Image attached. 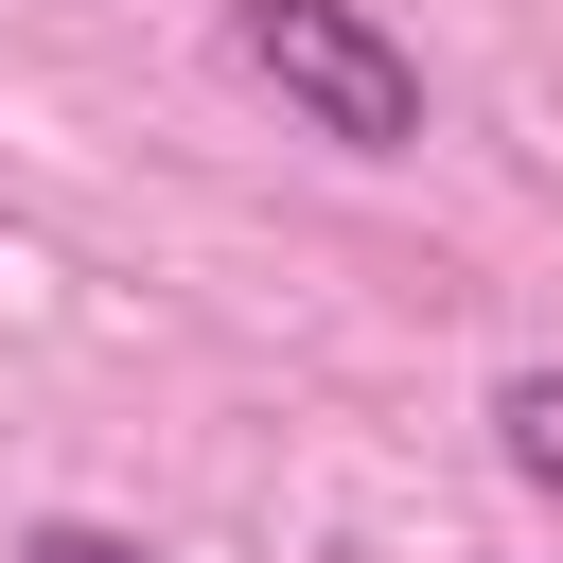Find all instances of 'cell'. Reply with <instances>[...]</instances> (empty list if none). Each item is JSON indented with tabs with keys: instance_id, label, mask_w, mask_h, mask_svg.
Segmentation results:
<instances>
[{
	"instance_id": "cell-3",
	"label": "cell",
	"mask_w": 563,
	"mask_h": 563,
	"mask_svg": "<svg viewBox=\"0 0 563 563\" xmlns=\"http://www.w3.org/2000/svg\"><path fill=\"white\" fill-rule=\"evenodd\" d=\"M18 563H141V545H123V528H35Z\"/></svg>"
},
{
	"instance_id": "cell-2",
	"label": "cell",
	"mask_w": 563,
	"mask_h": 563,
	"mask_svg": "<svg viewBox=\"0 0 563 563\" xmlns=\"http://www.w3.org/2000/svg\"><path fill=\"white\" fill-rule=\"evenodd\" d=\"M493 440H510L528 493H563V369H510V387H493Z\"/></svg>"
},
{
	"instance_id": "cell-1",
	"label": "cell",
	"mask_w": 563,
	"mask_h": 563,
	"mask_svg": "<svg viewBox=\"0 0 563 563\" xmlns=\"http://www.w3.org/2000/svg\"><path fill=\"white\" fill-rule=\"evenodd\" d=\"M229 70H246L282 123H317L334 158H405V141H422V53H405L369 0H229Z\"/></svg>"
}]
</instances>
